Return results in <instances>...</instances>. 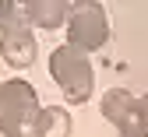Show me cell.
<instances>
[{
  "label": "cell",
  "instance_id": "obj_1",
  "mask_svg": "<svg viewBox=\"0 0 148 137\" xmlns=\"http://www.w3.org/2000/svg\"><path fill=\"white\" fill-rule=\"evenodd\" d=\"M49 74L53 81H57V88L64 91V99L81 106L92 99V91H95V70H92V60L88 53L74 49V46H57L49 53Z\"/></svg>",
  "mask_w": 148,
  "mask_h": 137
},
{
  "label": "cell",
  "instance_id": "obj_2",
  "mask_svg": "<svg viewBox=\"0 0 148 137\" xmlns=\"http://www.w3.org/2000/svg\"><path fill=\"white\" fill-rule=\"evenodd\" d=\"M39 109V95L28 81H0V130L7 137H28Z\"/></svg>",
  "mask_w": 148,
  "mask_h": 137
},
{
  "label": "cell",
  "instance_id": "obj_3",
  "mask_svg": "<svg viewBox=\"0 0 148 137\" xmlns=\"http://www.w3.org/2000/svg\"><path fill=\"white\" fill-rule=\"evenodd\" d=\"M67 46L81 53H95L109 42V14L95 0H78L67 11Z\"/></svg>",
  "mask_w": 148,
  "mask_h": 137
},
{
  "label": "cell",
  "instance_id": "obj_4",
  "mask_svg": "<svg viewBox=\"0 0 148 137\" xmlns=\"http://www.w3.org/2000/svg\"><path fill=\"white\" fill-rule=\"evenodd\" d=\"M35 35H32V25L21 18V7H18L11 18H0V56L4 63L14 67V70H25L35 63Z\"/></svg>",
  "mask_w": 148,
  "mask_h": 137
},
{
  "label": "cell",
  "instance_id": "obj_5",
  "mask_svg": "<svg viewBox=\"0 0 148 137\" xmlns=\"http://www.w3.org/2000/svg\"><path fill=\"white\" fill-rule=\"evenodd\" d=\"M99 109H102V116H106L120 134L145 130V123H141V102L134 99L131 91H123V88H109V91L102 95Z\"/></svg>",
  "mask_w": 148,
  "mask_h": 137
},
{
  "label": "cell",
  "instance_id": "obj_6",
  "mask_svg": "<svg viewBox=\"0 0 148 137\" xmlns=\"http://www.w3.org/2000/svg\"><path fill=\"white\" fill-rule=\"evenodd\" d=\"M67 11H71V4H64V0H28V4H21L25 21L35 28H49V32L67 25Z\"/></svg>",
  "mask_w": 148,
  "mask_h": 137
},
{
  "label": "cell",
  "instance_id": "obj_7",
  "mask_svg": "<svg viewBox=\"0 0 148 137\" xmlns=\"http://www.w3.org/2000/svg\"><path fill=\"white\" fill-rule=\"evenodd\" d=\"M32 137H71V112L64 106L39 109V116L32 123Z\"/></svg>",
  "mask_w": 148,
  "mask_h": 137
},
{
  "label": "cell",
  "instance_id": "obj_8",
  "mask_svg": "<svg viewBox=\"0 0 148 137\" xmlns=\"http://www.w3.org/2000/svg\"><path fill=\"white\" fill-rule=\"evenodd\" d=\"M18 11V4H11V0H0V18H11Z\"/></svg>",
  "mask_w": 148,
  "mask_h": 137
},
{
  "label": "cell",
  "instance_id": "obj_9",
  "mask_svg": "<svg viewBox=\"0 0 148 137\" xmlns=\"http://www.w3.org/2000/svg\"><path fill=\"white\" fill-rule=\"evenodd\" d=\"M138 102H141V123H145V130H148V95H141Z\"/></svg>",
  "mask_w": 148,
  "mask_h": 137
},
{
  "label": "cell",
  "instance_id": "obj_10",
  "mask_svg": "<svg viewBox=\"0 0 148 137\" xmlns=\"http://www.w3.org/2000/svg\"><path fill=\"white\" fill-rule=\"evenodd\" d=\"M120 137H148V130H134V134H120Z\"/></svg>",
  "mask_w": 148,
  "mask_h": 137
},
{
  "label": "cell",
  "instance_id": "obj_11",
  "mask_svg": "<svg viewBox=\"0 0 148 137\" xmlns=\"http://www.w3.org/2000/svg\"><path fill=\"white\" fill-rule=\"evenodd\" d=\"M0 137H7V134H4V130H0Z\"/></svg>",
  "mask_w": 148,
  "mask_h": 137
}]
</instances>
